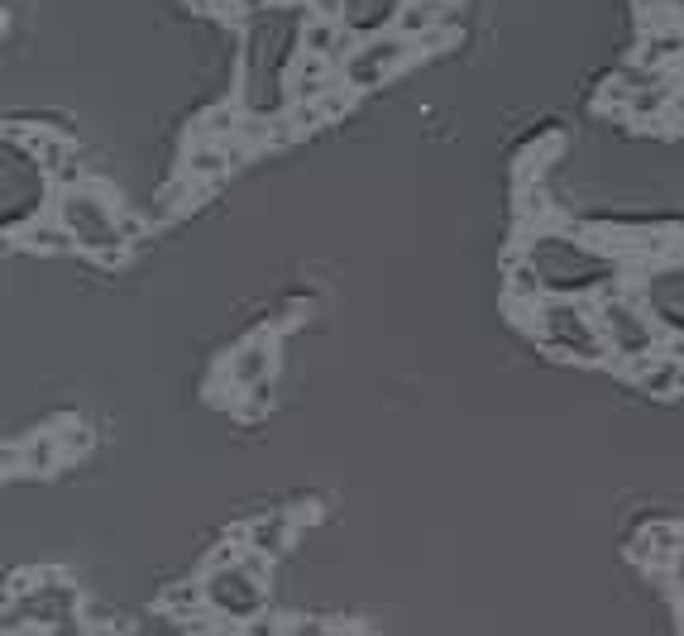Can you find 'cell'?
<instances>
[{
	"label": "cell",
	"mask_w": 684,
	"mask_h": 636,
	"mask_svg": "<svg viewBox=\"0 0 684 636\" xmlns=\"http://www.w3.org/2000/svg\"><path fill=\"white\" fill-rule=\"evenodd\" d=\"M675 53H684V34L675 29H656V34H646V44H641V63H651V67H661L665 58H675Z\"/></svg>",
	"instance_id": "cell-16"
},
{
	"label": "cell",
	"mask_w": 684,
	"mask_h": 636,
	"mask_svg": "<svg viewBox=\"0 0 684 636\" xmlns=\"http://www.w3.org/2000/svg\"><path fill=\"white\" fill-rule=\"evenodd\" d=\"M230 149L221 144H211V139H197L192 149H187V177H197V182H211V177H221L230 168Z\"/></svg>",
	"instance_id": "cell-12"
},
{
	"label": "cell",
	"mask_w": 684,
	"mask_h": 636,
	"mask_svg": "<svg viewBox=\"0 0 684 636\" xmlns=\"http://www.w3.org/2000/svg\"><path fill=\"white\" fill-rule=\"evenodd\" d=\"M24 244L53 254V249H72L77 240H72V230H67L63 220H29V225H24Z\"/></svg>",
	"instance_id": "cell-13"
},
{
	"label": "cell",
	"mask_w": 684,
	"mask_h": 636,
	"mask_svg": "<svg viewBox=\"0 0 684 636\" xmlns=\"http://www.w3.org/2000/svg\"><path fill=\"white\" fill-rule=\"evenodd\" d=\"M268 373H273V340L268 335H254V340H244L235 359H230V388H240V393H254L259 383H268Z\"/></svg>",
	"instance_id": "cell-7"
},
{
	"label": "cell",
	"mask_w": 684,
	"mask_h": 636,
	"mask_svg": "<svg viewBox=\"0 0 684 636\" xmlns=\"http://www.w3.org/2000/svg\"><path fill=\"white\" fill-rule=\"evenodd\" d=\"M541 268H536V259H522V264H512L508 273V297H517V302H531V307H541Z\"/></svg>",
	"instance_id": "cell-14"
},
{
	"label": "cell",
	"mask_w": 684,
	"mask_h": 636,
	"mask_svg": "<svg viewBox=\"0 0 684 636\" xmlns=\"http://www.w3.org/2000/svg\"><path fill=\"white\" fill-rule=\"evenodd\" d=\"M598 326H603V340H608L613 359H646V354H656V330L632 307V297L608 292L603 307H598Z\"/></svg>",
	"instance_id": "cell-4"
},
{
	"label": "cell",
	"mask_w": 684,
	"mask_h": 636,
	"mask_svg": "<svg viewBox=\"0 0 684 636\" xmlns=\"http://www.w3.org/2000/svg\"><path fill=\"white\" fill-rule=\"evenodd\" d=\"M244 5H249V10H264L268 0H244Z\"/></svg>",
	"instance_id": "cell-23"
},
{
	"label": "cell",
	"mask_w": 684,
	"mask_h": 636,
	"mask_svg": "<svg viewBox=\"0 0 684 636\" xmlns=\"http://www.w3.org/2000/svg\"><path fill=\"white\" fill-rule=\"evenodd\" d=\"M407 53H412V44L402 39L398 29H388V34H378V39H364V44L340 63V82L350 91H374L398 72Z\"/></svg>",
	"instance_id": "cell-3"
},
{
	"label": "cell",
	"mask_w": 684,
	"mask_h": 636,
	"mask_svg": "<svg viewBox=\"0 0 684 636\" xmlns=\"http://www.w3.org/2000/svg\"><path fill=\"white\" fill-rule=\"evenodd\" d=\"M192 182H197V177H182V182H173V187H163V192H158V211H182V201H187V192H192Z\"/></svg>",
	"instance_id": "cell-19"
},
{
	"label": "cell",
	"mask_w": 684,
	"mask_h": 636,
	"mask_svg": "<svg viewBox=\"0 0 684 636\" xmlns=\"http://www.w3.org/2000/svg\"><path fill=\"white\" fill-rule=\"evenodd\" d=\"M632 378H637L646 393H675V388H684V364L675 359V354H646V359H637L632 364Z\"/></svg>",
	"instance_id": "cell-9"
},
{
	"label": "cell",
	"mask_w": 684,
	"mask_h": 636,
	"mask_svg": "<svg viewBox=\"0 0 684 636\" xmlns=\"http://www.w3.org/2000/svg\"><path fill=\"white\" fill-rule=\"evenodd\" d=\"M283 541H287V512L264 517L259 527H249V550H259V555H278Z\"/></svg>",
	"instance_id": "cell-15"
},
{
	"label": "cell",
	"mask_w": 684,
	"mask_h": 636,
	"mask_svg": "<svg viewBox=\"0 0 684 636\" xmlns=\"http://www.w3.org/2000/svg\"><path fill=\"white\" fill-rule=\"evenodd\" d=\"M58 220H63L67 230H72V240L91 249V254H106L115 244H130L120 235V216H115L111 197H106V187L101 182H87V187H72L63 192L58 201Z\"/></svg>",
	"instance_id": "cell-2"
},
{
	"label": "cell",
	"mask_w": 684,
	"mask_h": 636,
	"mask_svg": "<svg viewBox=\"0 0 684 636\" xmlns=\"http://www.w3.org/2000/svg\"><path fill=\"white\" fill-rule=\"evenodd\" d=\"M531 316H536V330H541V340H546L551 350L570 354V359H603V354H608V340H603L598 316L584 307V302H574V297L541 302Z\"/></svg>",
	"instance_id": "cell-1"
},
{
	"label": "cell",
	"mask_w": 684,
	"mask_h": 636,
	"mask_svg": "<svg viewBox=\"0 0 684 636\" xmlns=\"http://www.w3.org/2000/svg\"><path fill=\"white\" fill-rule=\"evenodd\" d=\"M259 584H264V579L249 570L244 560L216 565L211 579H206V603L221 617H230V622H249V617H259V608H264V589H259Z\"/></svg>",
	"instance_id": "cell-5"
},
{
	"label": "cell",
	"mask_w": 684,
	"mask_h": 636,
	"mask_svg": "<svg viewBox=\"0 0 684 636\" xmlns=\"http://www.w3.org/2000/svg\"><path fill=\"white\" fill-rule=\"evenodd\" d=\"M665 354H675V359L684 364V335H680V340H670V350H665Z\"/></svg>",
	"instance_id": "cell-22"
},
{
	"label": "cell",
	"mask_w": 684,
	"mask_h": 636,
	"mask_svg": "<svg viewBox=\"0 0 684 636\" xmlns=\"http://www.w3.org/2000/svg\"><path fill=\"white\" fill-rule=\"evenodd\" d=\"M58 445H63V436H39L34 445H29V455H24V464H29L34 474H44L48 464L58 460Z\"/></svg>",
	"instance_id": "cell-17"
},
{
	"label": "cell",
	"mask_w": 684,
	"mask_h": 636,
	"mask_svg": "<svg viewBox=\"0 0 684 636\" xmlns=\"http://www.w3.org/2000/svg\"><path fill=\"white\" fill-rule=\"evenodd\" d=\"M450 20H455V10H445L441 0H407L398 15V34L407 44H417V39H426L431 29H441Z\"/></svg>",
	"instance_id": "cell-11"
},
{
	"label": "cell",
	"mask_w": 684,
	"mask_h": 636,
	"mask_svg": "<svg viewBox=\"0 0 684 636\" xmlns=\"http://www.w3.org/2000/svg\"><path fill=\"white\" fill-rule=\"evenodd\" d=\"M249 636H278V632H273V622H264V617H259V622L249 627Z\"/></svg>",
	"instance_id": "cell-20"
},
{
	"label": "cell",
	"mask_w": 684,
	"mask_h": 636,
	"mask_svg": "<svg viewBox=\"0 0 684 636\" xmlns=\"http://www.w3.org/2000/svg\"><path fill=\"white\" fill-rule=\"evenodd\" d=\"M187 5H192L197 15H211V10H216V0H187Z\"/></svg>",
	"instance_id": "cell-21"
},
{
	"label": "cell",
	"mask_w": 684,
	"mask_h": 636,
	"mask_svg": "<svg viewBox=\"0 0 684 636\" xmlns=\"http://www.w3.org/2000/svg\"><path fill=\"white\" fill-rule=\"evenodd\" d=\"M402 5L407 0H345L340 29L354 39H378V34H388V24H398Z\"/></svg>",
	"instance_id": "cell-6"
},
{
	"label": "cell",
	"mask_w": 684,
	"mask_h": 636,
	"mask_svg": "<svg viewBox=\"0 0 684 636\" xmlns=\"http://www.w3.org/2000/svg\"><path fill=\"white\" fill-rule=\"evenodd\" d=\"M287 91H292L297 106H302V101H321V96L331 91V58H321V53H302L297 63L287 67Z\"/></svg>",
	"instance_id": "cell-8"
},
{
	"label": "cell",
	"mask_w": 684,
	"mask_h": 636,
	"mask_svg": "<svg viewBox=\"0 0 684 636\" xmlns=\"http://www.w3.org/2000/svg\"><path fill=\"white\" fill-rule=\"evenodd\" d=\"M197 603H206V589H173V593H163V608L168 613H197Z\"/></svg>",
	"instance_id": "cell-18"
},
{
	"label": "cell",
	"mask_w": 684,
	"mask_h": 636,
	"mask_svg": "<svg viewBox=\"0 0 684 636\" xmlns=\"http://www.w3.org/2000/svg\"><path fill=\"white\" fill-rule=\"evenodd\" d=\"M680 550H684V531L656 522V527H646L637 541H632V560H641V565H670Z\"/></svg>",
	"instance_id": "cell-10"
}]
</instances>
